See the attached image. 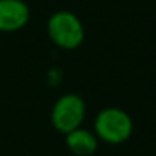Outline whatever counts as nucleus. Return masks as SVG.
Segmentation results:
<instances>
[{
	"mask_svg": "<svg viewBox=\"0 0 156 156\" xmlns=\"http://www.w3.org/2000/svg\"><path fill=\"white\" fill-rule=\"evenodd\" d=\"M86 116V103L80 95L66 94L57 100L52 109V124L54 127L67 135L75 129H80L83 119Z\"/></svg>",
	"mask_w": 156,
	"mask_h": 156,
	"instance_id": "3",
	"label": "nucleus"
},
{
	"mask_svg": "<svg viewBox=\"0 0 156 156\" xmlns=\"http://www.w3.org/2000/svg\"><path fill=\"white\" fill-rule=\"evenodd\" d=\"M66 144L69 150L78 156H90L98 147V139L95 133L86 129H75L66 135Z\"/></svg>",
	"mask_w": 156,
	"mask_h": 156,
	"instance_id": "5",
	"label": "nucleus"
},
{
	"mask_svg": "<svg viewBox=\"0 0 156 156\" xmlns=\"http://www.w3.org/2000/svg\"><path fill=\"white\" fill-rule=\"evenodd\" d=\"M95 132L100 139L109 144H121L130 138L133 122L124 110L107 107L98 113L95 119Z\"/></svg>",
	"mask_w": 156,
	"mask_h": 156,
	"instance_id": "2",
	"label": "nucleus"
},
{
	"mask_svg": "<svg viewBox=\"0 0 156 156\" xmlns=\"http://www.w3.org/2000/svg\"><path fill=\"white\" fill-rule=\"evenodd\" d=\"M51 40L63 49H75L84 40V28L78 17L69 11H58L48 22Z\"/></svg>",
	"mask_w": 156,
	"mask_h": 156,
	"instance_id": "1",
	"label": "nucleus"
},
{
	"mask_svg": "<svg viewBox=\"0 0 156 156\" xmlns=\"http://www.w3.org/2000/svg\"><path fill=\"white\" fill-rule=\"evenodd\" d=\"M28 20L29 8L23 0H0V31H19Z\"/></svg>",
	"mask_w": 156,
	"mask_h": 156,
	"instance_id": "4",
	"label": "nucleus"
}]
</instances>
